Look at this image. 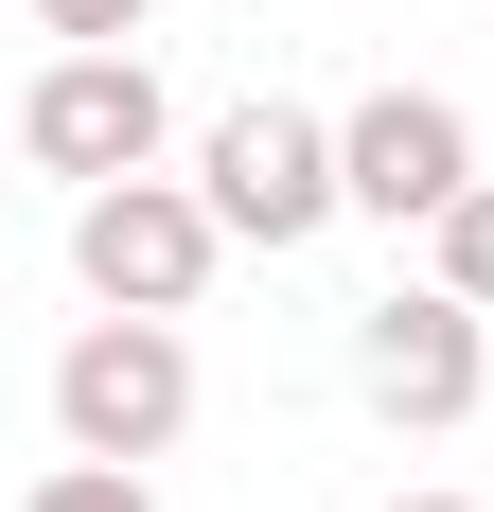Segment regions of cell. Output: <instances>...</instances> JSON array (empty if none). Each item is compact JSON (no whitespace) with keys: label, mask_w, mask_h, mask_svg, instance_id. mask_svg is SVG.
I'll return each instance as SVG.
<instances>
[{"label":"cell","mask_w":494,"mask_h":512,"mask_svg":"<svg viewBox=\"0 0 494 512\" xmlns=\"http://www.w3.org/2000/svg\"><path fill=\"white\" fill-rule=\"evenodd\" d=\"M195 195H212V230H230V248H318V230H336L353 212V177H336V124H318V106H212L195 124Z\"/></svg>","instance_id":"6da1fadb"},{"label":"cell","mask_w":494,"mask_h":512,"mask_svg":"<svg viewBox=\"0 0 494 512\" xmlns=\"http://www.w3.org/2000/svg\"><path fill=\"white\" fill-rule=\"evenodd\" d=\"M371 512H477V495H371Z\"/></svg>","instance_id":"30bf717a"},{"label":"cell","mask_w":494,"mask_h":512,"mask_svg":"<svg viewBox=\"0 0 494 512\" xmlns=\"http://www.w3.org/2000/svg\"><path fill=\"white\" fill-rule=\"evenodd\" d=\"M353 389H371V424H477V389H494V318L459 301V283H389V301L353 318Z\"/></svg>","instance_id":"5b68a950"},{"label":"cell","mask_w":494,"mask_h":512,"mask_svg":"<svg viewBox=\"0 0 494 512\" xmlns=\"http://www.w3.org/2000/svg\"><path fill=\"white\" fill-rule=\"evenodd\" d=\"M177 424H195V336L177 318H89L53 354V442L71 460H177Z\"/></svg>","instance_id":"3957f363"},{"label":"cell","mask_w":494,"mask_h":512,"mask_svg":"<svg viewBox=\"0 0 494 512\" xmlns=\"http://www.w3.org/2000/svg\"><path fill=\"white\" fill-rule=\"evenodd\" d=\"M212 265H230V230H212L195 177H106V195H71V283H89V318H195Z\"/></svg>","instance_id":"7a4b0ae2"},{"label":"cell","mask_w":494,"mask_h":512,"mask_svg":"<svg viewBox=\"0 0 494 512\" xmlns=\"http://www.w3.org/2000/svg\"><path fill=\"white\" fill-rule=\"evenodd\" d=\"M159 142H177V106H159L142 53H53L36 89H18V159H36V177H71V195L159 177Z\"/></svg>","instance_id":"277c9868"},{"label":"cell","mask_w":494,"mask_h":512,"mask_svg":"<svg viewBox=\"0 0 494 512\" xmlns=\"http://www.w3.org/2000/svg\"><path fill=\"white\" fill-rule=\"evenodd\" d=\"M336 177H353L371 230H442V212L477 195V106H459V89H371V106H336Z\"/></svg>","instance_id":"8992f818"},{"label":"cell","mask_w":494,"mask_h":512,"mask_svg":"<svg viewBox=\"0 0 494 512\" xmlns=\"http://www.w3.org/2000/svg\"><path fill=\"white\" fill-rule=\"evenodd\" d=\"M18 512H159V477H142V460H53Z\"/></svg>","instance_id":"ba28073f"},{"label":"cell","mask_w":494,"mask_h":512,"mask_svg":"<svg viewBox=\"0 0 494 512\" xmlns=\"http://www.w3.org/2000/svg\"><path fill=\"white\" fill-rule=\"evenodd\" d=\"M142 18H159V0H36L53 53H142Z\"/></svg>","instance_id":"9c48e42d"},{"label":"cell","mask_w":494,"mask_h":512,"mask_svg":"<svg viewBox=\"0 0 494 512\" xmlns=\"http://www.w3.org/2000/svg\"><path fill=\"white\" fill-rule=\"evenodd\" d=\"M424 283H459V301L494 318V177H477V195L442 212V230H424Z\"/></svg>","instance_id":"52a82bcc"}]
</instances>
